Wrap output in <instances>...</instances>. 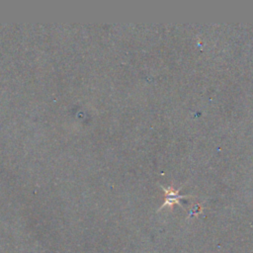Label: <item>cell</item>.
Masks as SVG:
<instances>
[{"mask_svg":"<svg viewBox=\"0 0 253 253\" xmlns=\"http://www.w3.org/2000/svg\"><path fill=\"white\" fill-rule=\"evenodd\" d=\"M160 187H161V189L163 190V192L165 194V201L162 204V206L158 209V211H161L164 208H169L170 210H172L174 205H178V206L182 207V204L180 203V200L185 199V198L193 197L191 195H179V192L182 189V186L179 189H174V187H172V186L163 187L162 185H160Z\"/></svg>","mask_w":253,"mask_h":253,"instance_id":"obj_1","label":"cell"},{"mask_svg":"<svg viewBox=\"0 0 253 253\" xmlns=\"http://www.w3.org/2000/svg\"><path fill=\"white\" fill-rule=\"evenodd\" d=\"M204 210V207L202 204H196L194 205L190 210H189V212H188V216L187 218H190V217H193V216H196L198 214H200Z\"/></svg>","mask_w":253,"mask_h":253,"instance_id":"obj_2","label":"cell"}]
</instances>
